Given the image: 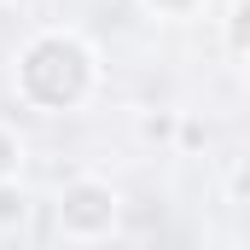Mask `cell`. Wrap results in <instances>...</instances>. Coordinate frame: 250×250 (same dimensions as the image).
I'll list each match as a JSON object with an SVG mask.
<instances>
[{
    "instance_id": "obj_2",
    "label": "cell",
    "mask_w": 250,
    "mask_h": 250,
    "mask_svg": "<svg viewBox=\"0 0 250 250\" xmlns=\"http://www.w3.org/2000/svg\"><path fill=\"white\" fill-rule=\"evenodd\" d=\"M6 163H12V146H6V140H0V175H6Z\"/></svg>"
},
{
    "instance_id": "obj_1",
    "label": "cell",
    "mask_w": 250,
    "mask_h": 250,
    "mask_svg": "<svg viewBox=\"0 0 250 250\" xmlns=\"http://www.w3.org/2000/svg\"><path fill=\"white\" fill-rule=\"evenodd\" d=\"M12 215H23V198H12V192H0V221H12Z\"/></svg>"
}]
</instances>
